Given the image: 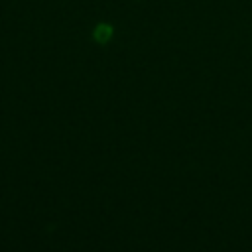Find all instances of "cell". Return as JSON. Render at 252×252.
Instances as JSON below:
<instances>
[{"label":"cell","mask_w":252,"mask_h":252,"mask_svg":"<svg viewBox=\"0 0 252 252\" xmlns=\"http://www.w3.org/2000/svg\"><path fill=\"white\" fill-rule=\"evenodd\" d=\"M93 37L98 41V43H106L110 37H112V26L108 24H98L93 32Z\"/></svg>","instance_id":"cell-1"}]
</instances>
